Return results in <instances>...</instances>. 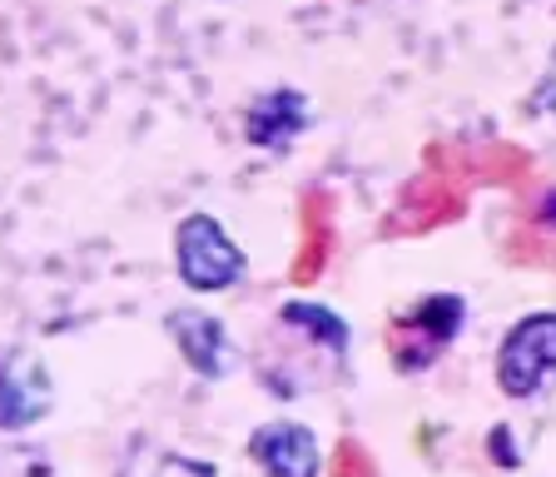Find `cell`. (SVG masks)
Masks as SVG:
<instances>
[{
	"mask_svg": "<svg viewBox=\"0 0 556 477\" xmlns=\"http://www.w3.org/2000/svg\"><path fill=\"white\" fill-rule=\"evenodd\" d=\"M174 264H179V279L194 293H224L233 284H243L249 264H243V249L229 239L214 214H189L179 219L174 234Z\"/></svg>",
	"mask_w": 556,
	"mask_h": 477,
	"instance_id": "obj_1",
	"label": "cell"
},
{
	"mask_svg": "<svg viewBox=\"0 0 556 477\" xmlns=\"http://www.w3.org/2000/svg\"><path fill=\"white\" fill-rule=\"evenodd\" d=\"M463 318H467V303L457 299V293H432V299L417 303L413 314L393 318V328H388V353H393V363L403 373L432 368V363L442 359V349L457 338Z\"/></svg>",
	"mask_w": 556,
	"mask_h": 477,
	"instance_id": "obj_2",
	"label": "cell"
},
{
	"mask_svg": "<svg viewBox=\"0 0 556 477\" xmlns=\"http://www.w3.org/2000/svg\"><path fill=\"white\" fill-rule=\"evenodd\" d=\"M556 373V314H527L511 324L497 349V388L507 398H532Z\"/></svg>",
	"mask_w": 556,
	"mask_h": 477,
	"instance_id": "obj_3",
	"label": "cell"
},
{
	"mask_svg": "<svg viewBox=\"0 0 556 477\" xmlns=\"http://www.w3.org/2000/svg\"><path fill=\"white\" fill-rule=\"evenodd\" d=\"M249 453L268 477H318V438L303 423H264L249 438Z\"/></svg>",
	"mask_w": 556,
	"mask_h": 477,
	"instance_id": "obj_4",
	"label": "cell"
},
{
	"mask_svg": "<svg viewBox=\"0 0 556 477\" xmlns=\"http://www.w3.org/2000/svg\"><path fill=\"white\" fill-rule=\"evenodd\" d=\"M169 334H174V343H179L185 363L199 373V378H208V384H219V378H229V373H233L229 334H224V324H219L214 314H194V309H174V314H169Z\"/></svg>",
	"mask_w": 556,
	"mask_h": 477,
	"instance_id": "obj_5",
	"label": "cell"
},
{
	"mask_svg": "<svg viewBox=\"0 0 556 477\" xmlns=\"http://www.w3.org/2000/svg\"><path fill=\"white\" fill-rule=\"evenodd\" d=\"M308 129V100L299 90H274V95H258L249 115H243V135L264 150H289Z\"/></svg>",
	"mask_w": 556,
	"mask_h": 477,
	"instance_id": "obj_6",
	"label": "cell"
},
{
	"mask_svg": "<svg viewBox=\"0 0 556 477\" xmlns=\"http://www.w3.org/2000/svg\"><path fill=\"white\" fill-rule=\"evenodd\" d=\"M50 413V378L40 363H0V428H25V423Z\"/></svg>",
	"mask_w": 556,
	"mask_h": 477,
	"instance_id": "obj_7",
	"label": "cell"
},
{
	"mask_svg": "<svg viewBox=\"0 0 556 477\" xmlns=\"http://www.w3.org/2000/svg\"><path fill=\"white\" fill-rule=\"evenodd\" d=\"M278 324L289 328V334H299L303 343H313V349H328L338 363L348 359V343H353V334H348V324L333 314V309H324V303H283L278 309Z\"/></svg>",
	"mask_w": 556,
	"mask_h": 477,
	"instance_id": "obj_8",
	"label": "cell"
},
{
	"mask_svg": "<svg viewBox=\"0 0 556 477\" xmlns=\"http://www.w3.org/2000/svg\"><path fill=\"white\" fill-rule=\"evenodd\" d=\"M492 442H497V448H492V457H497L502 467H517V448H507V442H517V438H511L507 428H492Z\"/></svg>",
	"mask_w": 556,
	"mask_h": 477,
	"instance_id": "obj_9",
	"label": "cell"
},
{
	"mask_svg": "<svg viewBox=\"0 0 556 477\" xmlns=\"http://www.w3.org/2000/svg\"><path fill=\"white\" fill-rule=\"evenodd\" d=\"M536 229H552L556 234V194L542 199V210H536Z\"/></svg>",
	"mask_w": 556,
	"mask_h": 477,
	"instance_id": "obj_10",
	"label": "cell"
}]
</instances>
